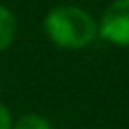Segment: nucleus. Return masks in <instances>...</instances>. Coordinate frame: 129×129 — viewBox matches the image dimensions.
<instances>
[{
    "label": "nucleus",
    "mask_w": 129,
    "mask_h": 129,
    "mask_svg": "<svg viewBox=\"0 0 129 129\" xmlns=\"http://www.w3.org/2000/svg\"><path fill=\"white\" fill-rule=\"evenodd\" d=\"M12 115H10V111H8V107L0 101V129H10L12 127Z\"/></svg>",
    "instance_id": "obj_5"
},
{
    "label": "nucleus",
    "mask_w": 129,
    "mask_h": 129,
    "mask_svg": "<svg viewBox=\"0 0 129 129\" xmlns=\"http://www.w3.org/2000/svg\"><path fill=\"white\" fill-rule=\"evenodd\" d=\"M42 30L54 46L64 50H83L99 36L95 16L77 4H58L50 8L44 14Z\"/></svg>",
    "instance_id": "obj_1"
},
{
    "label": "nucleus",
    "mask_w": 129,
    "mask_h": 129,
    "mask_svg": "<svg viewBox=\"0 0 129 129\" xmlns=\"http://www.w3.org/2000/svg\"><path fill=\"white\" fill-rule=\"evenodd\" d=\"M99 36L113 46H129V0H113L97 20Z\"/></svg>",
    "instance_id": "obj_2"
},
{
    "label": "nucleus",
    "mask_w": 129,
    "mask_h": 129,
    "mask_svg": "<svg viewBox=\"0 0 129 129\" xmlns=\"http://www.w3.org/2000/svg\"><path fill=\"white\" fill-rule=\"evenodd\" d=\"M16 32H18V22H16L14 12L8 6L0 4V52L6 50L14 42Z\"/></svg>",
    "instance_id": "obj_3"
},
{
    "label": "nucleus",
    "mask_w": 129,
    "mask_h": 129,
    "mask_svg": "<svg viewBox=\"0 0 129 129\" xmlns=\"http://www.w3.org/2000/svg\"><path fill=\"white\" fill-rule=\"evenodd\" d=\"M10 129H52L50 121L38 113H26L22 117H18L16 121H12Z\"/></svg>",
    "instance_id": "obj_4"
}]
</instances>
